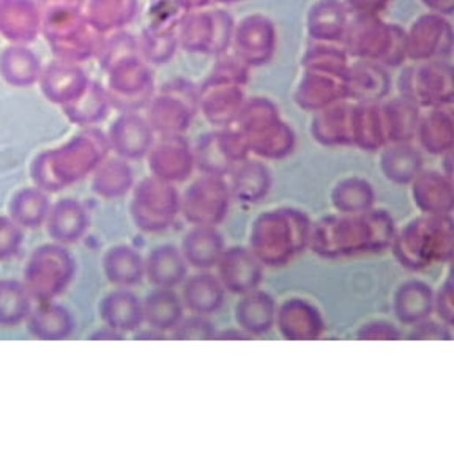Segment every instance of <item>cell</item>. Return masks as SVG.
Returning a JSON list of instances; mask_svg holds the SVG:
<instances>
[{"label": "cell", "mask_w": 454, "mask_h": 454, "mask_svg": "<svg viewBox=\"0 0 454 454\" xmlns=\"http://www.w3.org/2000/svg\"><path fill=\"white\" fill-rule=\"evenodd\" d=\"M149 133L147 128L136 121H123L115 129V145L121 153L128 156L141 155L147 149Z\"/></svg>", "instance_id": "f1b7e54d"}, {"label": "cell", "mask_w": 454, "mask_h": 454, "mask_svg": "<svg viewBox=\"0 0 454 454\" xmlns=\"http://www.w3.org/2000/svg\"><path fill=\"white\" fill-rule=\"evenodd\" d=\"M182 301L184 309L198 314V316H210L220 311L224 300L226 289L221 284L220 278L212 273L210 270H198L192 277H186L182 283Z\"/></svg>", "instance_id": "8fae6325"}, {"label": "cell", "mask_w": 454, "mask_h": 454, "mask_svg": "<svg viewBox=\"0 0 454 454\" xmlns=\"http://www.w3.org/2000/svg\"><path fill=\"white\" fill-rule=\"evenodd\" d=\"M99 316L106 328L121 334L136 332L144 324L141 300L136 297L135 292L123 287L107 294L101 300Z\"/></svg>", "instance_id": "4fadbf2b"}, {"label": "cell", "mask_w": 454, "mask_h": 454, "mask_svg": "<svg viewBox=\"0 0 454 454\" xmlns=\"http://www.w3.org/2000/svg\"><path fill=\"white\" fill-rule=\"evenodd\" d=\"M188 269L182 249L174 245H160L144 257L145 278L155 287L176 289L188 277Z\"/></svg>", "instance_id": "5bb4252c"}, {"label": "cell", "mask_w": 454, "mask_h": 454, "mask_svg": "<svg viewBox=\"0 0 454 454\" xmlns=\"http://www.w3.org/2000/svg\"><path fill=\"white\" fill-rule=\"evenodd\" d=\"M330 199L334 212H366L376 204V192L368 180L348 177L334 184Z\"/></svg>", "instance_id": "7402d4cb"}, {"label": "cell", "mask_w": 454, "mask_h": 454, "mask_svg": "<svg viewBox=\"0 0 454 454\" xmlns=\"http://www.w3.org/2000/svg\"><path fill=\"white\" fill-rule=\"evenodd\" d=\"M440 322L453 328L454 324V303H453V281L451 277L447 275L443 283L434 291V311Z\"/></svg>", "instance_id": "1f68e13d"}, {"label": "cell", "mask_w": 454, "mask_h": 454, "mask_svg": "<svg viewBox=\"0 0 454 454\" xmlns=\"http://www.w3.org/2000/svg\"><path fill=\"white\" fill-rule=\"evenodd\" d=\"M262 263L257 261L248 247L234 245L226 247L216 263V277L229 294L243 295L259 289L263 278Z\"/></svg>", "instance_id": "ba28073f"}, {"label": "cell", "mask_w": 454, "mask_h": 454, "mask_svg": "<svg viewBox=\"0 0 454 454\" xmlns=\"http://www.w3.org/2000/svg\"><path fill=\"white\" fill-rule=\"evenodd\" d=\"M182 253L190 267L196 270H210L216 267L226 241L218 227L192 226L182 240Z\"/></svg>", "instance_id": "9a60e30c"}, {"label": "cell", "mask_w": 454, "mask_h": 454, "mask_svg": "<svg viewBox=\"0 0 454 454\" xmlns=\"http://www.w3.org/2000/svg\"><path fill=\"white\" fill-rule=\"evenodd\" d=\"M411 184L413 204L423 215H453L451 177L437 170H419Z\"/></svg>", "instance_id": "9c48e42d"}, {"label": "cell", "mask_w": 454, "mask_h": 454, "mask_svg": "<svg viewBox=\"0 0 454 454\" xmlns=\"http://www.w3.org/2000/svg\"><path fill=\"white\" fill-rule=\"evenodd\" d=\"M74 322L64 306L52 301H42L28 316L30 333L42 340H62L70 336Z\"/></svg>", "instance_id": "44dd1931"}, {"label": "cell", "mask_w": 454, "mask_h": 454, "mask_svg": "<svg viewBox=\"0 0 454 454\" xmlns=\"http://www.w3.org/2000/svg\"><path fill=\"white\" fill-rule=\"evenodd\" d=\"M311 231L308 213L295 207H275L251 223L247 247L265 269H279L309 248Z\"/></svg>", "instance_id": "7a4b0ae2"}, {"label": "cell", "mask_w": 454, "mask_h": 454, "mask_svg": "<svg viewBox=\"0 0 454 454\" xmlns=\"http://www.w3.org/2000/svg\"><path fill=\"white\" fill-rule=\"evenodd\" d=\"M51 206L48 199L40 192H22L12 200L10 213L12 220L18 226L34 227L40 226L43 221L48 220Z\"/></svg>", "instance_id": "d4e9b609"}, {"label": "cell", "mask_w": 454, "mask_h": 454, "mask_svg": "<svg viewBox=\"0 0 454 454\" xmlns=\"http://www.w3.org/2000/svg\"><path fill=\"white\" fill-rule=\"evenodd\" d=\"M194 158L184 142L170 141L156 150L150 168L156 178L168 184H178L190 177Z\"/></svg>", "instance_id": "ffe728a7"}, {"label": "cell", "mask_w": 454, "mask_h": 454, "mask_svg": "<svg viewBox=\"0 0 454 454\" xmlns=\"http://www.w3.org/2000/svg\"><path fill=\"white\" fill-rule=\"evenodd\" d=\"M144 322L158 333H172L182 322L184 306L182 298L174 289L155 287L142 301Z\"/></svg>", "instance_id": "2e32d148"}, {"label": "cell", "mask_w": 454, "mask_h": 454, "mask_svg": "<svg viewBox=\"0 0 454 454\" xmlns=\"http://www.w3.org/2000/svg\"><path fill=\"white\" fill-rule=\"evenodd\" d=\"M407 338L411 340H451V326L445 325L439 319H433V316H431V317L411 325Z\"/></svg>", "instance_id": "d6a6232c"}, {"label": "cell", "mask_w": 454, "mask_h": 454, "mask_svg": "<svg viewBox=\"0 0 454 454\" xmlns=\"http://www.w3.org/2000/svg\"><path fill=\"white\" fill-rule=\"evenodd\" d=\"M103 269L107 281L117 287H133L145 277L144 257L128 245H117L106 251L103 257Z\"/></svg>", "instance_id": "ac0fdd59"}, {"label": "cell", "mask_w": 454, "mask_h": 454, "mask_svg": "<svg viewBox=\"0 0 454 454\" xmlns=\"http://www.w3.org/2000/svg\"><path fill=\"white\" fill-rule=\"evenodd\" d=\"M383 174L388 180L397 184H411L421 170V158L419 152L405 145L404 142H397L387 150L382 156Z\"/></svg>", "instance_id": "603a6c76"}, {"label": "cell", "mask_w": 454, "mask_h": 454, "mask_svg": "<svg viewBox=\"0 0 454 454\" xmlns=\"http://www.w3.org/2000/svg\"><path fill=\"white\" fill-rule=\"evenodd\" d=\"M216 334V328L207 316L192 314L190 317L182 319L172 332V338L180 340H213Z\"/></svg>", "instance_id": "f546056e"}, {"label": "cell", "mask_w": 454, "mask_h": 454, "mask_svg": "<svg viewBox=\"0 0 454 454\" xmlns=\"http://www.w3.org/2000/svg\"><path fill=\"white\" fill-rule=\"evenodd\" d=\"M453 243V215L419 213L396 229L390 248L404 269L421 271L451 262Z\"/></svg>", "instance_id": "3957f363"}, {"label": "cell", "mask_w": 454, "mask_h": 454, "mask_svg": "<svg viewBox=\"0 0 454 454\" xmlns=\"http://www.w3.org/2000/svg\"><path fill=\"white\" fill-rule=\"evenodd\" d=\"M21 239V229L13 220L0 218V261L18 254Z\"/></svg>", "instance_id": "836d02e7"}, {"label": "cell", "mask_w": 454, "mask_h": 454, "mask_svg": "<svg viewBox=\"0 0 454 454\" xmlns=\"http://www.w3.org/2000/svg\"><path fill=\"white\" fill-rule=\"evenodd\" d=\"M232 206V194L224 178L206 174L180 194V215L192 226H220Z\"/></svg>", "instance_id": "8992f818"}, {"label": "cell", "mask_w": 454, "mask_h": 454, "mask_svg": "<svg viewBox=\"0 0 454 454\" xmlns=\"http://www.w3.org/2000/svg\"><path fill=\"white\" fill-rule=\"evenodd\" d=\"M76 270L70 253L56 245H46L36 249L24 270L26 289L30 297L51 301L67 289Z\"/></svg>", "instance_id": "5b68a950"}, {"label": "cell", "mask_w": 454, "mask_h": 454, "mask_svg": "<svg viewBox=\"0 0 454 454\" xmlns=\"http://www.w3.org/2000/svg\"><path fill=\"white\" fill-rule=\"evenodd\" d=\"M89 227V216L78 200L64 199L51 207L48 215V232L57 241L73 243L85 234Z\"/></svg>", "instance_id": "d6986e66"}, {"label": "cell", "mask_w": 454, "mask_h": 454, "mask_svg": "<svg viewBox=\"0 0 454 454\" xmlns=\"http://www.w3.org/2000/svg\"><path fill=\"white\" fill-rule=\"evenodd\" d=\"M355 338L360 340H399L403 333L399 326L390 320L374 319L358 326Z\"/></svg>", "instance_id": "4dcf8cb0"}, {"label": "cell", "mask_w": 454, "mask_h": 454, "mask_svg": "<svg viewBox=\"0 0 454 454\" xmlns=\"http://www.w3.org/2000/svg\"><path fill=\"white\" fill-rule=\"evenodd\" d=\"M275 326L287 340H319L326 330L324 314L317 305L301 297L286 298L277 306Z\"/></svg>", "instance_id": "52a82bcc"}, {"label": "cell", "mask_w": 454, "mask_h": 454, "mask_svg": "<svg viewBox=\"0 0 454 454\" xmlns=\"http://www.w3.org/2000/svg\"><path fill=\"white\" fill-rule=\"evenodd\" d=\"M344 111L324 113L316 121V136L326 144L352 141V115Z\"/></svg>", "instance_id": "83f0119b"}, {"label": "cell", "mask_w": 454, "mask_h": 454, "mask_svg": "<svg viewBox=\"0 0 454 454\" xmlns=\"http://www.w3.org/2000/svg\"><path fill=\"white\" fill-rule=\"evenodd\" d=\"M131 184H133V178L127 166L121 163H111L105 166L97 176L93 182V190L103 198H121L131 188Z\"/></svg>", "instance_id": "4316f807"}, {"label": "cell", "mask_w": 454, "mask_h": 454, "mask_svg": "<svg viewBox=\"0 0 454 454\" xmlns=\"http://www.w3.org/2000/svg\"><path fill=\"white\" fill-rule=\"evenodd\" d=\"M30 316V294L16 281H0V325H20Z\"/></svg>", "instance_id": "cb8c5ba5"}, {"label": "cell", "mask_w": 454, "mask_h": 454, "mask_svg": "<svg viewBox=\"0 0 454 454\" xmlns=\"http://www.w3.org/2000/svg\"><path fill=\"white\" fill-rule=\"evenodd\" d=\"M451 119L448 114H434L419 127V139L431 153L448 152L451 147Z\"/></svg>", "instance_id": "484cf974"}, {"label": "cell", "mask_w": 454, "mask_h": 454, "mask_svg": "<svg viewBox=\"0 0 454 454\" xmlns=\"http://www.w3.org/2000/svg\"><path fill=\"white\" fill-rule=\"evenodd\" d=\"M434 289L421 279L397 286L393 295V314L401 325L411 326L434 316Z\"/></svg>", "instance_id": "7c38bea8"}, {"label": "cell", "mask_w": 454, "mask_h": 454, "mask_svg": "<svg viewBox=\"0 0 454 454\" xmlns=\"http://www.w3.org/2000/svg\"><path fill=\"white\" fill-rule=\"evenodd\" d=\"M390 212L369 208L358 213H328L312 221L309 249L328 261L380 254L390 248L396 232Z\"/></svg>", "instance_id": "6da1fadb"}, {"label": "cell", "mask_w": 454, "mask_h": 454, "mask_svg": "<svg viewBox=\"0 0 454 454\" xmlns=\"http://www.w3.org/2000/svg\"><path fill=\"white\" fill-rule=\"evenodd\" d=\"M227 186L232 199L243 204H257L269 194L271 176L263 164L243 160L229 172Z\"/></svg>", "instance_id": "e0dca14e"}, {"label": "cell", "mask_w": 454, "mask_h": 454, "mask_svg": "<svg viewBox=\"0 0 454 454\" xmlns=\"http://www.w3.org/2000/svg\"><path fill=\"white\" fill-rule=\"evenodd\" d=\"M129 212L136 227L147 234H161L180 216V192L160 178L144 180L136 186Z\"/></svg>", "instance_id": "277c9868"}, {"label": "cell", "mask_w": 454, "mask_h": 454, "mask_svg": "<svg viewBox=\"0 0 454 454\" xmlns=\"http://www.w3.org/2000/svg\"><path fill=\"white\" fill-rule=\"evenodd\" d=\"M239 297L234 306V319L239 330L249 338H254L275 328L278 305L269 292L254 289Z\"/></svg>", "instance_id": "30bf717a"}]
</instances>
